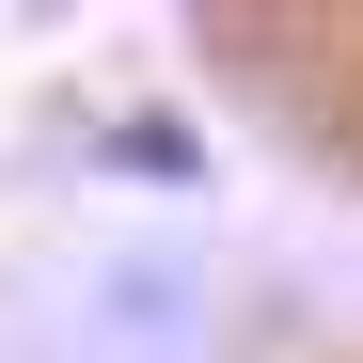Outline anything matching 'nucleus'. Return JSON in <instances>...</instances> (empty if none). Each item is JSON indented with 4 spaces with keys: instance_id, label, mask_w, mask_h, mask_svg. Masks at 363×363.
Here are the masks:
<instances>
[{
    "instance_id": "nucleus-1",
    "label": "nucleus",
    "mask_w": 363,
    "mask_h": 363,
    "mask_svg": "<svg viewBox=\"0 0 363 363\" xmlns=\"http://www.w3.org/2000/svg\"><path fill=\"white\" fill-rule=\"evenodd\" d=\"M111 174H190V127H158V111H127V127H95Z\"/></svg>"
}]
</instances>
